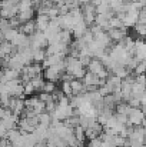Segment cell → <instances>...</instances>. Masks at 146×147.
Instances as JSON below:
<instances>
[{
	"label": "cell",
	"mask_w": 146,
	"mask_h": 147,
	"mask_svg": "<svg viewBox=\"0 0 146 147\" xmlns=\"http://www.w3.org/2000/svg\"><path fill=\"white\" fill-rule=\"evenodd\" d=\"M19 30H20L22 33L27 34V36H32V34H35V33L37 32V27H36V22H35V20H30V22H27V23L22 24V27H20Z\"/></svg>",
	"instance_id": "obj_5"
},
{
	"label": "cell",
	"mask_w": 146,
	"mask_h": 147,
	"mask_svg": "<svg viewBox=\"0 0 146 147\" xmlns=\"http://www.w3.org/2000/svg\"><path fill=\"white\" fill-rule=\"evenodd\" d=\"M35 22H36V27L39 32H46V29L49 27V23H50V17L48 14H36Z\"/></svg>",
	"instance_id": "obj_4"
},
{
	"label": "cell",
	"mask_w": 146,
	"mask_h": 147,
	"mask_svg": "<svg viewBox=\"0 0 146 147\" xmlns=\"http://www.w3.org/2000/svg\"><path fill=\"white\" fill-rule=\"evenodd\" d=\"M135 73H136V76H142V74H145L146 73V60L139 61V64H138L136 69H135Z\"/></svg>",
	"instance_id": "obj_7"
},
{
	"label": "cell",
	"mask_w": 146,
	"mask_h": 147,
	"mask_svg": "<svg viewBox=\"0 0 146 147\" xmlns=\"http://www.w3.org/2000/svg\"><path fill=\"white\" fill-rule=\"evenodd\" d=\"M43 1H45V0H32V3H33L35 9H36V7H37V6H39L40 3H43Z\"/></svg>",
	"instance_id": "obj_9"
},
{
	"label": "cell",
	"mask_w": 146,
	"mask_h": 147,
	"mask_svg": "<svg viewBox=\"0 0 146 147\" xmlns=\"http://www.w3.org/2000/svg\"><path fill=\"white\" fill-rule=\"evenodd\" d=\"M54 90H56V84H54L53 82H46V83H45V87H43L42 92H46V93H49V94H53Z\"/></svg>",
	"instance_id": "obj_8"
},
{
	"label": "cell",
	"mask_w": 146,
	"mask_h": 147,
	"mask_svg": "<svg viewBox=\"0 0 146 147\" xmlns=\"http://www.w3.org/2000/svg\"><path fill=\"white\" fill-rule=\"evenodd\" d=\"M3 1H9V0H3Z\"/></svg>",
	"instance_id": "obj_10"
},
{
	"label": "cell",
	"mask_w": 146,
	"mask_h": 147,
	"mask_svg": "<svg viewBox=\"0 0 146 147\" xmlns=\"http://www.w3.org/2000/svg\"><path fill=\"white\" fill-rule=\"evenodd\" d=\"M145 121H146L145 113H143L141 109L133 107V109H132V111H130V114H129V123L138 127V126H141V124H142V123H145Z\"/></svg>",
	"instance_id": "obj_2"
},
{
	"label": "cell",
	"mask_w": 146,
	"mask_h": 147,
	"mask_svg": "<svg viewBox=\"0 0 146 147\" xmlns=\"http://www.w3.org/2000/svg\"><path fill=\"white\" fill-rule=\"evenodd\" d=\"M107 33L115 43H120L128 37V29H110Z\"/></svg>",
	"instance_id": "obj_3"
},
{
	"label": "cell",
	"mask_w": 146,
	"mask_h": 147,
	"mask_svg": "<svg viewBox=\"0 0 146 147\" xmlns=\"http://www.w3.org/2000/svg\"><path fill=\"white\" fill-rule=\"evenodd\" d=\"M49 46V40L43 32H36L30 36V47L32 49H46Z\"/></svg>",
	"instance_id": "obj_1"
},
{
	"label": "cell",
	"mask_w": 146,
	"mask_h": 147,
	"mask_svg": "<svg viewBox=\"0 0 146 147\" xmlns=\"http://www.w3.org/2000/svg\"><path fill=\"white\" fill-rule=\"evenodd\" d=\"M110 29H126V27H125V24H123V22H122L120 17L113 16L110 19Z\"/></svg>",
	"instance_id": "obj_6"
}]
</instances>
